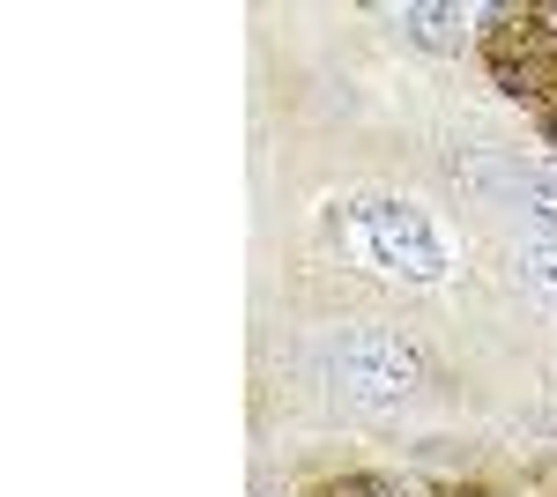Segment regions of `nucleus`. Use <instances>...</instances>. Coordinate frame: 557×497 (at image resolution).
Masks as SVG:
<instances>
[{"label":"nucleus","instance_id":"f257e3e1","mask_svg":"<svg viewBox=\"0 0 557 497\" xmlns=\"http://www.w3.org/2000/svg\"><path fill=\"white\" fill-rule=\"evenodd\" d=\"M335 238H343V252L364 268V275H386V283H417V290H431V283H446V238L431 231L424 208L409 201H349L343 215H335Z\"/></svg>","mask_w":557,"mask_h":497},{"label":"nucleus","instance_id":"f03ea898","mask_svg":"<svg viewBox=\"0 0 557 497\" xmlns=\"http://www.w3.org/2000/svg\"><path fill=\"white\" fill-rule=\"evenodd\" d=\"M320 372L343 401H364V409H401L417 386H424V349L394 327H372V320H343V327L320 341Z\"/></svg>","mask_w":557,"mask_h":497},{"label":"nucleus","instance_id":"7ed1b4c3","mask_svg":"<svg viewBox=\"0 0 557 497\" xmlns=\"http://www.w3.org/2000/svg\"><path fill=\"white\" fill-rule=\"evenodd\" d=\"M394 23L424 45V52H461V45H469V15H461V8H424V0H409V8H394Z\"/></svg>","mask_w":557,"mask_h":497},{"label":"nucleus","instance_id":"20e7f679","mask_svg":"<svg viewBox=\"0 0 557 497\" xmlns=\"http://www.w3.org/2000/svg\"><path fill=\"white\" fill-rule=\"evenodd\" d=\"M513 186H520V201H528V215H535L543 231H557V178L550 171H520Z\"/></svg>","mask_w":557,"mask_h":497},{"label":"nucleus","instance_id":"39448f33","mask_svg":"<svg viewBox=\"0 0 557 497\" xmlns=\"http://www.w3.org/2000/svg\"><path fill=\"white\" fill-rule=\"evenodd\" d=\"M520 275L535 283L543 297H557V238H535V246H520Z\"/></svg>","mask_w":557,"mask_h":497},{"label":"nucleus","instance_id":"423d86ee","mask_svg":"<svg viewBox=\"0 0 557 497\" xmlns=\"http://www.w3.org/2000/svg\"><path fill=\"white\" fill-rule=\"evenodd\" d=\"M327 497H409V490H401L394 475H343Z\"/></svg>","mask_w":557,"mask_h":497},{"label":"nucleus","instance_id":"0eeeda50","mask_svg":"<svg viewBox=\"0 0 557 497\" xmlns=\"http://www.w3.org/2000/svg\"><path fill=\"white\" fill-rule=\"evenodd\" d=\"M535 23H550V30H557V8H535Z\"/></svg>","mask_w":557,"mask_h":497},{"label":"nucleus","instance_id":"6e6552de","mask_svg":"<svg viewBox=\"0 0 557 497\" xmlns=\"http://www.w3.org/2000/svg\"><path fill=\"white\" fill-rule=\"evenodd\" d=\"M253 497H275V490H268V483H253Z\"/></svg>","mask_w":557,"mask_h":497},{"label":"nucleus","instance_id":"1a4fd4ad","mask_svg":"<svg viewBox=\"0 0 557 497\" xmlns=\"http://www.w3.org/2000/svg\"><path fill=\"white\" fill-rule=\"evenodd\" d=\"M550 141H557V104H550Z\"/></svg>","mask_w":557,"mask_h":497}]
</instances>
